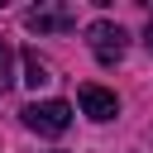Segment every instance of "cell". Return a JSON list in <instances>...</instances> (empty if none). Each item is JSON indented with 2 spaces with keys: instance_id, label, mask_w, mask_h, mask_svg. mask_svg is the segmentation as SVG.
Listing matches in <instances>:
<instances>
[{
  "instance_id": "6",
  "label": "cell",
  "mask_w": 153,
  "mask_h": 153,
  "mask_svg": "<svg viewBox=\"0 0 153 153\" xmlns=\"http://www.w3.org/2000/svg\"><path fill=\"white\" fill-rule=\"evenodd\" d=\"M14 86V53H10V43L0 38V91H10Z\"/></svg>"
},
{
  "instance_id": "3",
  "label": "cell",
  "mask_w": 153,
  "mask_h": 153,
  "mask_svg": "<svg viewBox=\"0 0 153 153\" xmlns=\"http://www.w3.org/2000/svg\"><path fill=\"white\" fill-rule=\"evenodd\" d=\"M24 24L38 29V33H67V29L76 24V14H72L67 5H33V10L24 14Z\"/></svg>"
},
{
  "instance_id": "7",
  "label": "cell",
  "mask_w": 153,
  "mask_h": 153,
  "mask_svg": "<svg viewBox=\"0 0 153 153\" xmlns=\"http://www.w3.org/2000/svg\"><path fill=\"white\" fill-rule=\"evenodd\" d=\"M143 43L153 48V14H148V29H143Z\"/></svg>"
},
{
  "instance_id": "4",
  "label": "cell",
  "mask_w": 153,
  "mask_h": 153,
  "mask_svg": "<svg viewBox=\"0 0 153 153\" xmlns=\"http://www.w3.org/2000/svg\"><path fill=\"white\" fill-rule=\"evenodd\" d=\"M81 115H91V120H115V115H120L115 91H105V86H81Z\"/></svg>"
},
{
  "instance_id": "2",
  "label": "cell",
  "mask_w": 153,
  "mask_h": 153,
  "mask_svg": "<svg viewBox=\"0 0 153 153\" xmlns=\"http://www.w3.org/2000/svg\"><path fill=\"white\" fill-rule=\"evenodd\" d=\"M19 115H24V124H29L33 134H43V139H62V134L72 129V105H67V100H33V105H24Z\"/></svg>"
},
{
  "instance_id": "5",
  "label": "cell",
  "mask_w": 153,
  "mask_h": 153,
  "mask_svg": "<svg viewBox=\"0 0 153 153\" xmlns=\"http://www.w3.org/2000/svg\"><path fill=\"white\" fill-rule=\"evenodd\" d=\"M24 81H29V86H33V91H38V86H48V81H53V67H48V62H43V57H38V48H24Z\"/></svg>"
},
{
  "instance_id": "1",
  "label": "cell",
  "mask_w": 153,
  "mask_h": 153,
  "mask_svg": "<svg viewBox=\"0 0 153 153\" xmlns=\"http://www.w3.org/2000/svg\"><path fill=\"white\" fill-rule=\"evenodd\" d=\"M86 48H91V57H96L100 67H115V62L124 57V48H129V33H124L115 19H91V24H86Z\"/></svg>"
}]
</instances>
